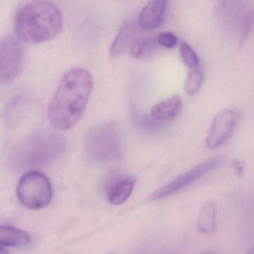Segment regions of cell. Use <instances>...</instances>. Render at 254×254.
Segmentation results:
<instances>
[{"label": "cell", "mask_w": 254, "mask_h": 254, "mask_svg": "<svg viewBox=\"0 0 254 254\" xmlns=\"http://www.w3.org/2000/svg\"><path fill=\"white\" fill-rule=\"evenodd\" d=\"M0 254H9V251H8L5 247H0Z\"/></svg>", "instance_id": "21"}, {"label": "cell", "mask_w": 254, "mask_h": 254, "mask_svg": "<svg viewBox=\"0 0 254 254\" xmlns=\"http://www.w3.org/2000/svg\"><path fill=\"white\" fill-rule=\"evenodd\" d=\"M84 150L88 160L96 164L118 160L123 154L118 127L114 123H103L92 127L86 136Z\"/></svg>", "instance_id": "4"}, {"label": "cell", "mask_w": 254, "mask_h": 254, "mask_svg": "<svg viewBox=\"0 0 254 254\" xmlns=\"http://www.w3.org/2000/svg\"><path fill=\"white\" fill-rule=\"evenodd\" d=\"M93 87V78L84 68L66 72L59 81L49 107V119L58 130L73 127L82 117Z\"/></svg>", "instance_id": "1"}, {"label": "cell", "mask_w": 254, "mask_h": 254, "mask_svg": "<svg viewBox=\"0 0 254 254\" xmlns=\"http://www.w3.org/2000/svg\"><path fill=\"white\" fill-rule=\"evenodd\" d=\"M23 66V51L20 43L10 37L0 42V83L8 85L20 75Z\"/></svg>", "instance_id": "7"}, {"label": "cell", "mask_w": 254, "mask_h": 254, "mask_svg": "<svg viewBox=\"0 0 254 254\" xmlns=\"http://www.w3.org/2000/svg\"><path fill=\"white\" fill-rule=\"evenodd\" d=\"M182 109V99L175 94L163 99L151 108V116L157 121H169L176 117Z\"/></svg>", "instance_id": "11"}, {"label": "cell", "mask_w": 254, "mask_h": 254, "mask_svg": "<svg viewBox=\"0 0 254 254\" xmlns=\"http://www.w3.org/2000/svg\"><path fill=\"white\" fill-rule=\"evenodd\" d=\"M157 44L160 47L166 49H173L178 44V39L172 32H165L156 36Z\"/></svg>", "instance_id": "19"}, {"label": "cell", "mask_w": 254, "mask_h": 254, "mask_svg": "<svg viewBox=\"0 0 254 254\" xmlns=\"http://www.w3.org/2000/svg\"><path fill=\"white\" fill-rule=\"evenodd\" d=\"M136 184V178L127 177L113 184L108 192V199L111 204L119 206L124 203L131 195Z\"/></svg>", "instance_id": "12"}, {"label": "cell", "mask_w": 254, "mask_h": 254, "mask_svg": "<svg viewBox=\"0 0 254 254\" xmlns=\"http://www.w3.org/2000/svg\"><path fill=\"white\" fill-rule=\"evenodd\" d=\"M20 203L30 209L47 207L53 199V187L49 178L38 171H30L22 176L17 188Z\"/></svg>", "instance_id": "5"}, {"label": "cell", "mask_w": 254, "mask_h": 254, "mask_svg": "<svg viewBox=\"0 0 254 254\" xmlns=\"http://www.w3.org/2000/svg\"><path fill=\"white\" fill-rule=\"evenodd\" d=\"M138 23L133 20L126 22L119 30L110 47L109 56L111 59L121 56L127 50L131 48L132 45L138 39Z\"/></svg>", "instance_id": "10"}, {"label": "cell", "mask_w": 254, "mask_h": 254, "mask_svg": "<svg viewBox=\"0 0 254 254\" xmlns=\"http://www.w3.org/2000/svg\"><path fill=\"white\" fill-rule=\"evenodd\" d=\"M64 138L51 130L35 132L16 144L9 161L18 168L39 167L51 164L64 152Z\"/></svg>", "instance_id": "3"}, {"label": "cell", "mask_w": 254, "mask_h": 254, "mask_svg": "<svg viewBox=\"0 0 254 254\" xmlns=\"http://www.w3.org/2000/svg\"><path fill=\"white\" fill-rule=\"evenodd\" d=\"M254 26V10L251 7H245L240 14V38L239 47H242L245 40L252 32Z\"/></svg>", "instance_id": "16"}, {"label": "cell", "mask_w": 254, "mask_h": 254, "mask_svg": "<svg viewBox=\"0 0 254 254\" xmlns=\"http://www.w3.org/2000/svg\"><path fill=\"white\" fill-rule=\"evenodd\" d=\"M62 11L54 2L34 1L22 7L14 19V30L21 41L40 44L56 38L63 28Z\"/></svg>", "instance_id": "2"}, {"label": "cell", "mask_w": 254, "mask_h": 254, "mask_svg": "<svg viewBox=\"0 0 254 254\" xmlns=\"http://www.w3.org/2000/svg\"><path fill=\"white\" fill-rule=\"evenodd\" d=\"M239 114L235 110H222L212 120L206 137V145L210 149L221 146L229 139L236 128Z\"/></svg>", "instance_id": "8"}, {"label": "cell", "mask_w": 254, "mask_h": 254, "mask_svg": "<svg viewBox=\"0 0 254 254\" xmlns=\"http://www.w3.org/2000/svg\"><path fill=\"white\" fill-rule=\"evenodd\" d=\"M198 254H214L213 253L210 252V251H203V252L200 253Z\"/></svg>", "instance_id": "23"}, {"label": "cell", "mask_w": 254, "mask_h": 254, "mask_svg": "<svg viewBox=\"0 0 254 254\" xmlns=\"http://www.w3.org/2000/svg\"><path fill=\"white\" fill-rule=\"evenodd\" d=\"M241 11L233 1H218L214 5V14L226 26H232L236 23Z\"/></svg>", "instance_id": "15"}, {"label": "cell", "mask_w": 254, "mask_h": 254, "mask_svg": "<svg viewBox=\"0 0 254 254\" xmlns=\"http://www.w3.org/2000/svg\"><path fill=\"white\" fill-rule=\"evenodd\" d=\"M224 163V160L221 157H214L206 160L200 164L193 167L190 170L184 172L178 178L171 181L167 185L157 190L151 194V200H158L160 199L169 197L181 190H184L186 187L192 184L195 181H198L200 178L204 175H207L209 172L218 169Z\"/></svg>", "instance_id": "6"}, {"label": "cell", "mask_w": 254, "mask_h": 254, "mask_svg": "<svg viewBox=\"0 0 254 254\" xmlns=\"http://www.w3.org/2000/svg\"><path fill=\"white\" fill-rule=\"evenodd\" d=\"M167 1L153 0L148 2L139 13V27L145 30L157 29L163 24L167 9Z\"/></svg>", "instance_id": "9"}, {"label": "cell", "mask_w": 254, "mask_h": 254, "mask_svg": "<svg viewBox=\"0 0 254 254\" xmlns=\"http://www.w3.org/2000/svg\"><path fill=\"white\" fill-rule=\"evenodd\" d=\"M32 242L29 233L24 230L1 225L0 227V245L1 246L12 247V248H23L27 246Z\"/></svg>", "instance_id": "13"}, {"label": "cell", "mask_w": 254, "mask_h": 254, "mask_svg": "<svg viewBox=\"0 0 254 254\" xmlns=\"http://www.w3.org/2000/svg\"><path fill=\"white\" fill-rule=\"evenodd\" d=\"M232 168H233L235 175L236 176L239 177V178L243 176L244 172H245V167H244V165L242 164L240 160H234L232 163Z\"/></svg>", "instance_id": "20"}, {"label": "cell", "mask_w": 254, "mask_h": 254, "mask_svg": "<svg viewBox=\"0 0 254 254\" xmlns=\"http://www.w3.org/2000/svg\"><path fill=\"white\" fill-rule=\"evenodd\" d=\"M197 232L211 234L217 229V206L213 200L206 202L199 212L196 223Z\"/></svg>", "instance_id": "14"}, {"label": "cell", "mask_w": 254, "mask_h": 254, "mask_svg": "<svg viewBox=\"0 0 254 254\" xmlns=\"http://www.w3.org/2000/svg\"><path fill=\"white\" fill-rule=\"evenodd\" d=\"M203 80L204 76L200 69H190L184 83V91L189 95L196 94L201 89Z\"/></svg>", "instance_id": "17"}, {"label": "cell", "mask_w": 254, "mask_h": 254, "mask_svg": "<svg viewBox=\"0 0 254 254\" xmlns=\"http://www.w3.org/2000/svg\"><path fill=\"white\" fill-rule=\"evenodd\" d=\"M246 254H254V246L252 247V248L247 252Z\"/></svg>", "instance_id": "22"}, {"label": "cell", "mask_w": 254, "mask_h": 254, "mask_svg": "<svg viewBox=\"0 0 254 254\" xmlns=\"http://www.w3.org/2000/svg\"><path fill=\"white\" fill-rule=\"evenodd\" d=\"M180 56L183 63L190 69H199L200 62L198 56L191 46L183 41L180 46Z\"/></svg>", "instance_id": "18"}, {"label": "cell", "mask_w": 254, "mask_h": 254, "mask_svg": "<svg viewBox=\"0 0 254 254\" xmlns=\"http://www.w3.org/2000/svg\"></svg>", "instance_id": "24"}]
</instances>
